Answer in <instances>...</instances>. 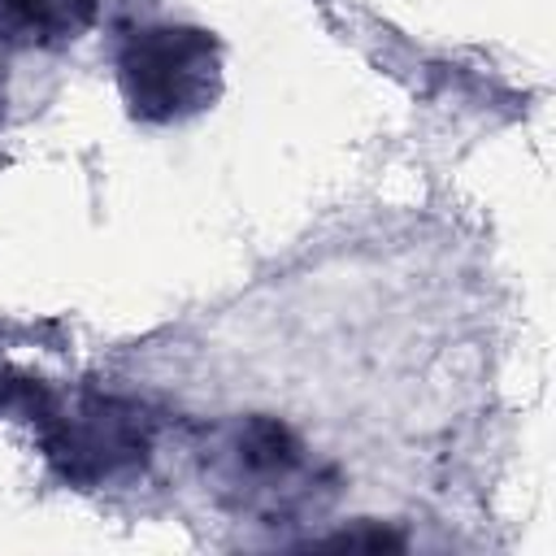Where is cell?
Wrapping results in <instances>:
<instances>
[{"instance_id": "6da1fadb", "label": "cell", "mask_w": 556, "mask_h": 556, "mask_svg": "<svg viewBox=\"0 0 556 556\" xmlns=\"http://www.w3.org/2000/svg\"><path fill=\"white\" fill-rule=\"evenodd\" d=\"M117 78L130 113L143 122L195 113L217 91V39L195 26L135 30L122 48Z\"/></svg>"}, {"instance_id": "7a4b0ae2", "label": "cell", "mask_w": 556, "mask_h": 556, "mask_svg": "<svg viewBox=\"0 0 556 556\" xmlns=\"http://www.w3.org/2000/svg\"><path fill=\"white\" fill-rule=\"evenodd\" d=\"M22 22H30L39 35H70L91 22L96 0H4Z\"/></svg>"}]
</instances>
